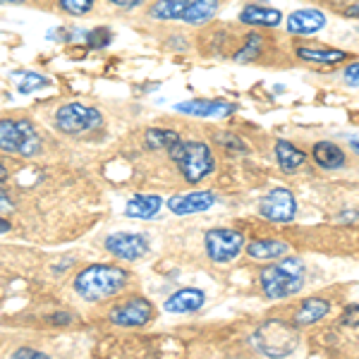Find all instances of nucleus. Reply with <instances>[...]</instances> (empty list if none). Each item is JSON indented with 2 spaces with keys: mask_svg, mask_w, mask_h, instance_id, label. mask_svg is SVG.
Returning <instances> with one entry per match:
<instances>
[{
  "mask_svg": "<svg viewBox=\"0 0 359 359\" xmlns=\"http://www.w3.org/2000/svg\"><path fill=\"white\" fill-rule=\"evenodd\" d=\"M130 283V273L120 266L111 264H91L74 276V292L86 302H106L125 290Z\"/></svg>",
  "mask_w": 359,
  "mask_h": 359,
  "instance_id": "obj_1",
  "label": "nucleus"
},
{
  "mask_svg": "<svg viewBox=\"0 0 359 359\" xmlns=\"http://www.w3.org/2000/svg\"><path fill=\"white\" fill-rule=\"evenodd\" d=\"M304 262L297 257H280V262L266 266V269L259 273V285H262V292L266 299H287L294 297L297 292H302L304 287Z\"/></svg>",
  "mask_w": 359,
  "mask_h": 359,
  "instance_id": "obj_2",
  "label": "nucleus"
},
{
  "mask_svg": "<svg viewBox=\"0 0 359 359\" xmlns=\"http://www.w3.org/2000/svg\"><path fill=\"white\" fill-rule=\"evenodd\" d=\"M168 156L189 184H199L216 170V158L206 142H182L180 139L175 147L168 149Z\"/></svg>",
  "mask_w": 359,
  "mask_h": 359,
  "instance_id": "obj_3",
  "label": "nucleus"
},
{
  "mask_svg": "<svg viewBox=\"0 0 359 359\" xmlns=\"http://www.w3.org/2000/svg\"><path fill=\"white\" fill-rule=\"evenodd\" d=\"M41 135L36 132L29 120H0V151L10 156H22V158H34L41 154Z\"/></svg>",
  "mask_w": 359,
  "mask_h": 359,
  "instance_id": "obj_4",
  "label": "nucleus"
},
{
  "mask_svg": "<svg viewBox=\"0 0 359 359\" xmlns=\"http://www.w3.org/2000/svg\"><path fill=\"white\" fill-rule=\"evenodd\" d=\"M254 343H257L259 352H264L266 357H285L290 355L297 345V326H290L285 321H273L264 323L259 328V333L254 335Z\"/></svg>",
  "mask_w": 359,
  "mask_h": 359,
  "instance_id": "obj_5",
  "label": "nucleus"
},
{
  "mask_svg": "<svg viewBox=\"0 0 359 359\" xmlns=\"http://www.w3.org/2000/svg\"><path fill=\"white\" fill-rule=\"evenodd\" d=\"M103 125V115L98 108L84 106V103H65L55 113V127L62 135H84V132L98 130Z\"/></svg>",
  "mask_w": 359,
  "mask_h": 359,
  "instance_id": "obj_6",
  "label": "nucleus"
},
{
  "mask_svg": "<svg viewBox=\"0 0 359 359\" xmlns=\"http://www.w3.org/2000/svg\"><path fill=\"white\" fill-rule=\"evenodd\" d=\"M204 247L213 264H230L245 249V235L233 228H213L204 235Z\"/></svg>",
  "mask_w": 359,
  "mask_h": 359,
  "instance_id": "obj_7",
  "label": "nucleus"
},
{
  "mask_svg": "<svg viewBox=\"0 0 359 359\" xmlns=\"http://www.w3.org/2000/svg\"><path fill=\"white\" fill-rule=\"evenodd\" d=\"M156 311L154 304L149 302L147 297L142 294H135V297H127L125 302L115 304L111 309V323L115 326H123V328H139V326H147L149 321H154Z\"/></svg>",
  "mask_w": 359,
  "mask_h": 359,
  "instance_id": "obj_8",
  "label": "nucleus"
},
{
  "mask_svg": "<svg viewBox=\"0 0 359 359\" xmlns=\"http://www.w3.org/2000/svg\"><path fill=\"white\" fill-rule=\"evenodd\" d=\"M259 213L271 223H290L297 216V199L287 187H273L259 201Z\"/></svg>",
  "mask_w": 359,
  "mask_h": 359,
  "instance_id": "obj_9",
  "label": "nucleus"
},
{
  "mask_svg": "<svg viewBox=\"0 0 359 359\" xmlns=\"http://www.w3.org/2000/svg\"><path fill=\"white\" fill-rule=\"evenodd\" d=\"M106 249L123 262H137L149 254V240L137 233H113L106 237Z\"/></svg>",
  "mask_w": 359,
  "mask_h": 359,
  "instance_id": "obj_10",
  "label": "nucleus"
},
{
  "mask_svg": "<svg viewBox=\"0 0 359 359\" xmlns=\"http://www.w3.org/2000/svg\"><path fill=\"white\" fill-rule=\"evenodd\" d=\"M326 13H321L316 8H302L287 15L285 32L290 36H314V34H318L326 27Z\"/></svg>",
  "mask_w": 359,
  "mask_h": 359,
  "instance_id": "obj_11",
  "label": "nucleus"
},
{
  "mask_svg": "<svg viewBox=\"0 0 359 359\" xmlns=\"http://www.w3.org/2000/svg\"><path fill=\"white\" fill-rule=\"evenodd\" d=\"M213 204H216V194L208 189H199V192L175 194L168 199V211L175 216H194V213H204Z\"/></svg>",
  "mask_w": 359,
  "mask_h": 359,
  "instance_id": "obj_12",
  "label": "nucleus"
},
{
  "mask_svg": "<svg viewBox=\"0 0 359 359\" xmlns=\"http://www.w3.org/2000/svg\"><path fill=\"white\" fill-rule=\"evenodd\" d=\"M235 103L228 101H206V98H192V101H184L177 103L175 111L184 113V115H192V118H228L230 113H235Z\"/></svg>",
  "mask_w": 359,
  "mask_h": 359,
  "instance_id": "obj_13",
  "label": "nucleus"
},
{
  "mask_svg": "<svg viewBox=\"0 0 359 359\" xmlns=\"http://www.w3.org/2000/svg\"><path fill=\"white\" fill-rule=\"evenodd\" d=\"M294 55L302 62H311V65H340L345 62L350 53L340 48H331V46H311V43H299L294 48Z\"/></svg>",
  "mask_w": 359,
  "mask_h": 359,
  "instance_id": "obj_14",
  "label": "nucleus"
},
{
  "mask_svg": "<svg viewBox=\"0 0 359 359\" xmlns=\"http://www.w3.org/2000/svg\"><path fill=\"white\" fill-rule=\"evenodd\" d=\"M206 302L204 290H196V287H182V290L172 292L170 297L163 302V309L170 314H194L199 311Z\"/></svg>",
  "mask_w": 359,
  "mask_h": 359,
  "instance_id": "obj_15",
  "label": "nucleus"
},
{
  "mask_svg": "<svg viewBox=\"0 0 359 359\" xmlns=\"http://www.w3.org/2000/svg\"><path fill=\"white\" fill-rule=\"evenodd\" d=\"M290 254V242L280 240V237H262L247 245V257L254 262H273Z\"/></svg>",
  "mask_w": 359,
  "mask_h": 359,
  "instance_id": "obj_16",
  "label": "nucleus"
},
{
  "mask_svg": "<svg viewBox=\"0 0 359 359\" xmlns=\"http://www.w3.org/2000/svg\"><path fill=\"white\" fill-rule=\"evenodd\" d=\"M331 311V299L326 297H306L299 309L294 311L292 323L297 328H306V326H314V323H321L323 318L328 316Z\"/></svg>",
  "mask_w": 359,
  "mask_h": 359,
  "instance_id": "obj_17",
  "label": "nucleus"
},
{
  "mask_svg": "<svg viewBox=\"0 0 359 359\" xmlns=\"http://www.w3.org/2000/svg\"><path fill=\"white\" fill-rule=\"evenodd\" d=\"M240 22L247 27H264L273 29L283 22V13L269 5H245L240 13Z\"/></svg>",
  "mask_w": 359,
  "mask_h": 359,
  "instance_id": "obj_18",
  "label": "nucleus"
},
{
  "mask_svg": "<svg viewBox=\"0 0 359 359\" xmlns=\"http://www.w3.org/2000/svg\"><path fill=\"white\" fill-rule=\"evenodd\" d=\"M311 158H314V163L318 168H323V170H340V168H345L347 163L345 151L333 142H316L314 147H311Z\"/></svg>",
  "mask_w": 359,
  "mask_h": 359,
  "instance_id": "obj_19",
  "label": "nucleus"
},
{
  "mask_svg": "<svg viewBox=\"0 0 359 359\" xmlns=\"http://www.w3.org/2000/svg\"><path fill=\"white\" fill-rule=\"evenodd\" d=\"M273 154H276V161L283 172H297L299 168L306 163V154L302 149L294 147L292 142H287V139H278L276 147H273Z\"/></svg>",
  "mask_w": 359,
  "mask_h": 359,
  "instance_id": "obj_20",
  "label": "nucleus"
},
{
  "mask_svg": "<svg viewBox=\"0 0 359 359\" xmlns=\"http://www.w3.org/2000/svg\"><path fill=\"white\" fill-rule=\"evenodd\" d=\"M163 206V199L156 194H137L127 201L125 216L127 218H154Z\"/></svg>",
  "mask_w": 359,
  "mask_h": 359,
  "instance_id": "obj_21",
  "label": "nucleus"
},
{
  "mask_svg": "<svg viewBox=\"0 0 359 359\" xmlns=\"http://www.w3.org/2000/svg\"><path fill=\"white\" fill-rule=\"evenodd\" d=\"M218 5H221L218 0H192L187 5V10H184L182 22H187V25H206V22H211L216 17Z\"/></svg>",
  "mask_w": 359,
  "mask_h": 359,
  "instance_id": "obj_22",
  "label": "nucleus"
},
{
  "mask_svg": "<svg viewBox=\"0 0 359 359\" xmlns=\"http://www.w3.org/2000/svg\"><path fill=\"white\" fill-rule=\"evenodd\" d=\"M192 0H156L149 8V17L158 22H172V20H182L184 10Z\"/></svg>",
  "mask_w": 359,
  "mask_h": 359,
  "instance_id": "obj_23",
  "label": "nucleus"
},
{
  "mask_svg": "<svg viewBox=\"0 0 359 359\" xmlns=\"http://www.w3.org/2000/svg\"><path fill=\"white\" fill-rule=\"evenodd\" d=\"M180 137L175 130H163V127H149L147 135H144V144H147V149H151V151H161V149H170L175 147L180 142Z\"/></svg>",
  "mask_w": 359,
  "mask_h": 359,
  "instance_id": "obj_24",
  "label": "nucleus"
},
{
  "mask_svg": "<svg viewBox=\"0 0 359 359\" xmlns=\"http://www.w3.org/2000/svg\"><path fill=\"white\" fill-rule=\"evenodd\" d=\"M264 48H266V39L262 36L259 32H252V34H247V39H245V43L237 48V53H235V62H254V60H259V57L264 55Z\"/></svg>",
  "mask_w": 359,
  "mask_h": 359,
  "instance_id": "obj_25",
  "label": "nucleus"
},
{
  "mask_svg": "<svg viewBox=\"0 0 359 359\" xmlns=\"http://www.w3.org/2000/svg\"><path fill=\"white\" fill-rule=\"evenodd\" d=\"M111 41H113V32L108 27H96L86 34V46H89L91 50L106 48V46H111Z\"/></svg>",
  "mask_w": 359,
  "mask_h": 359,
  "instance_id": "obj_26",
  "label": "nucleus"
},
{
  "mask_svg": "<svg viewBox=\"0 0 359 359\" xmlns=\"http://www.w3.org/2000/svg\"><path fill=\"white\" fill-rule=\"evenodd\" d=\"M57 5H60L62 13H67L72 17H84L94 10L96 0H57Z\"/></svg>",
  "mask_w": 359,
  "mask_h": 359,
  "instance_id": "obj_27",
  "label": "nucleus"
},
{
  "mask_svg": "<svg viewBox=\"0 0 359 359\" xmlns=\"http://www.w3.org/2000/svg\"><path fill=\"white\" fill-rule=\"evenodd\" d=\"M216 142L221 144L223 149H228V151H237V154H247V151H249L247 144L242 142L240 137L230 135V132H218V135H216Z\"/></svg>",
  "mask_w": 359,
  "mask_h": 359,
  "instance_id": "obj_28",
  "label": "nucleus"
},
{
  "mask_svg": "<svg viewBox=\"0 0 359 359\" xmlns=\"http://www.w3.org/2000/svg\"><path fill=\"white\" fill-rule=\"evenodd\" d=\"M46 84H48V77H43V74L25 72V82L20 84V91H22V94H29V91H34L36 86H46Z\"/></svg>",
  "mask_w": 359,
  "mask_h": 359,
  "instance_id": "obj_29",
  "label": "nucleus"
},
{
  "mask_svg": "<svg viewBox=\"0 0 359 359\" xmlns=\"http://www.w3.org/2000/svg\"><path fill=\"white\" fill-rule=\"evenodd\" d=\"M340 323L350 328L359 326V304H347L343 309V314H340Z\"/></svg>",
  "mask_w": 359,
  "mask_h": 359,
  "instance_id": "obj_30",
  "label": "nucleus"
},
{
  "mask_svg": "<svg viewBox=\"0 0 359 359\" xmlns=\"http://www.w3.org/2000/svg\"><path fill=\"white\" fill-rule=\"evenodd\" d=\"M343 82L347 86H352V89H359V60L357 62H350V65H345V69H343Z\"/></svg>",
  "mask_w": 359,
  "mask_h": 359,
  "instance_id": "obj_31",
  "label": "nucleus"
},
{
  "mask_svg": "<svg viewBox=\"0 0 359 359\" xmlns=\"http://www.w3.org/2000/svg\"><path fill=\"white\" fill-rule=\"evenodd\" d=\"M48 321L53 323V326H69V323L74 321L72 314H67V311H57V314H50Z\"/></svg>",
  "mask_w": 359,
  "mask_h": 359,
  "instance_id": "obj_32",
  "label": "nucleus"
},
{
  "mask_svg": "<svg viewBox=\"0 0 359 359\" xmlns=\"http://www.w3.org/2000/svg\"><path fill=\"white\" fill-rule=\"evenodd\" d=\"M17 359H29V357H34V359H46V352H39V350H32V347H22V350H15V355Z\"/></svg>",
  "mask_w": 359,
  "mask_h": 359,
  "instance_id": "obj_33",
  "label": "nucleus"
},
{
  "mask_svg": "<svg viewBox=\"0 0 359 359\" xmlns=\"http://www.w3.org/2000/svg\"><path fill=\"white\" fill-rule=\"evenodd\" d=\"M108 3L115 5V8H120V10H135L144 3V0H108Z\"/></svg>",
  "mask_w": 359,
  "mask_h": 359,
  "instance_id": "obj_34",
  "label": "nucleus"
},
{
  "mask_svg": "<svg viewBox=\"0 0 359 359\" xmlns=\"http://www.w3.org/2000/svg\"><path fill=\"white\" fill-rule=\"evenodd\" d=\"M13 208H15V204L10 201L8 192H5V189L0 187V211H13Z\"/></svg>",
  "mask_w": 359,
  "mask_h": 359,
  "instance_id": "obj_35",
  "label": "nucleus"
},
{
  "mask_svg": "<svg viewBox=\"0 0 359 359\" xmlns=\"http://www.w3.org/2000/svg\"><path fill=\"white\" fill-rule=\"evenodd\" d=\"M343 15H345V17H352V20H359V3H352V5H347Z\"/></svg>",
  "mask_w": 359,
  "mask_h": 359,
  "instance_id": "obj_36",
  "label": "nucleus"
},
{
  "mask_svg": "<svg viewBox=\"0 0 359 359\" xmlns=\"http://www.w3.org/2000/svg\"><path fill=\"white\" fill-rule=\"evenodd\" d=\"M10 228H13V225H10L8 221H3V218H0V233H10Z\"/></svg>",
  "mask_w": 359,
  "mask_h": 359,
  "instance_id": "obj_37",
  "label": "nucleus"
},
{
  "mask_svg": "<svg viewBox=\"0 0 359 359\" xmlns=\"http://www.w3.org/2000/svg\"><path fill=\"white\" fill-rule=\"evenodd\" d=\"M27 3V0H0V5H22Z\"/></svg>",
  "mask_w": 359,
  "mask_h": 359,
  "instance_id": "obj_38",
  "label": "nucleus"
},
{
  "mask_svg": "<svg viewBox=\"0 0 359 359\" xmlns=\"http://www.w3.org/2000/svg\"><path fill=\"white\" fill-rule=\"evenodd\" d=\"M8 180V170H5V165L0 163V182H5Z\"/></svg>",
  "mask_w": 359,
  "mask_h": 359,
  "instance_id": "obj_39",
  "label": "nucleus"
},
{
  "mask_svg": "<svg viewBox=\"0 0 359 359\" xmlns=\"http://www.w3.org/2000/svg\"><path fill=\"white\" fill-rule=\"evenodd\" d=\"M350 144H352V149H355V154L359 156V139H350Z\"/></svg>",
  "mask_w": 359,
  "mask_h": 359,
  "instance_id": "obj_40",
  "label": "nucleus"
}]
</instances>
